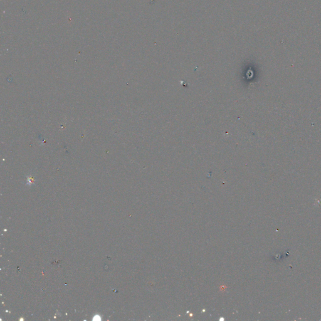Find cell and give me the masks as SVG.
I'll list each match as a JSON object with an SVG mask.
<instances>
[{
    "mask_svg": "<svg viewBox=\"0 0 321 321\" xmlns=\"http://www.w3.org/2000/svg\"><path fill=\"white\" fill-rule=\"evenodd\" d=\"M101 317L99 316H94V320L98 321V320H101Z\"/></svg>",
    "mask_w": 321,
    "mask_h": 321,
    "instance_id": "obj_1",
    "label": "cell"
}]
</instances>
